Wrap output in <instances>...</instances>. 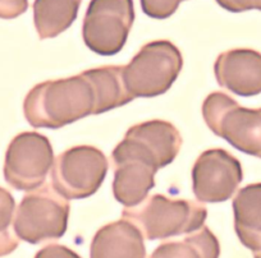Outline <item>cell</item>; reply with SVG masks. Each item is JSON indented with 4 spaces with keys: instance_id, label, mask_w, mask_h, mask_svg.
Instances as JSON below:
<instances>
[{
    "instance_id": "obj_1",
    "label": "cell",
    "mask_w": 261,
    "mask_h": 258,
    "mask_svg": "<svg viewBox=\"0 0 261 258\" xmlns=\"http://www.w3.org/2000/svg\"><path fill=\"white\" fill-rule=\"evenodd\" d=\"M23 114L34 128L60 129L89 115L100 114L99 91L87 71L57 81H45L30 90Z\"/></svg>"
},
{
    "instance_id": "obj_2",
    "label": "cell",
    "mask_w": 261,
    "mask_h": 258,
    "mask_svg": "<svg viewBox=\"0 0 261 258\" xmlns=\"http://www.w3.org/2000/svg\"><path fill=\"white\" fill-rule=\"evenodd\" d=\"M122 216L134 222L146 239L162 240L201 229L207 217V209L201 202L154 194L139 206L125 207Z\"/></svg>"
},
{
    "instance_id": "obj_3",
    "label": "cell",
    "mask_w": 261,
    "mask_h": 258,
    "mask_svg": "<svg viewBox=\"0 0 261 258\" xmlns=\"http://www.w3.org/2000/svg\"><path fill=\"white\" fill-rule=\"evenodd\" d=\"M182 68L179 49L168 40H156L145 44L127 66H123V79L134 99H151L165 94Z\"/></svg>"
},
{
    "instance_id": "obj_4",
    "label": "cell",
    "mask_w": 261,
    "mask_h": 258,
    "mask_svg": "<svg viewBox=\"0 0 261 258\" xmlns=\"http://www.w3.org/2000/svg\"><path fill=\"white\" fill-rule=\"evenodd\" d=\"M202 118L215 136L250 156L261 159V107L241 106L224 92H213L202 102Z\"/></svg>"
},
{
    "instance_id": "obj_5",
    "label": "cell",
    "mask_w": 261,
    "mask_h": 258,
    "mask_svg": "<svg viewBox=\"0 0 261 258\" xmlns=\"http://www.w3.org/2000/svg\"><path fill=\"white\" fill-rule=\"evenodd\" d=\"M69 211V202L51 184L41 185L22 198L14 215V234L30 244L60 239L68 227Z\"/></svg>"
},
{
    "instance_id": "obj_6",
    "label": "cell",
    "mask_w": 261,
    "mask_h": 258,
    "mask_svg": "<svg viewBox=\"0 0 261 258\" xmlns=\"http://www.w3.org/2000/svg\"><path fill=\"white\" fill-rule=\"evenodd\" d=\"M107 156L94 146H74L54 160L51 185L65 199H84L95 194L107 177Z\"/></svg>"
},
{
    "instance_id": "obj_7",
    "label": "cell",
    "mask_w": 261,
    "mask_h": 258,
    "mask_svg": "<svg viewBox=\"0 0 261 258\" xmlns=\"http://www.w3.org/2000/svg\"><path fill=\"white\" fill-rule=\"evenodd\" d=\"M182 146V136L169 122L155 119L129 128L115 146L112 159H129L158 171L172 164Z\"/></svg>"
},
{
    "instance_id": "obj_8",
    "label": "cell",
    "mask_w": 261,
    "mask_h": 258,
    "mask_svg": "<svg viewBox=\"0 0 261 258\" xmlns=\"http://www.w3.org/2000/svg\"><path fill=\"white\" fill-rule=\"evenodd\" d=\"M134 0H91L82 24V37L91 51L102 56L124 47L135 22Z\"/></svg>"
},
{
    "instance_id": "obj_9",
    "label": "cell",
    "mask_w": 261,
    "mask_h": 258,
    "mask_svg": "<svg viewBox=\"0 0 261 258\" xmlns=\"http://www.w3.org/2000/svg\"><path fill=\"white\" fill-rule=\"evenodd\" d=\"M54 164L49 138L37 132H22L9 144L4 160V178L12 188L31 192L46 180Z\"/></svg>"
},
{
    "instance_id": "obj_10",
    "label": "cell",
    "mask_w": 261,
    "mask_h": 258,
    "mask_svg": "<svg viewBox=\"0 0 261 258\" xmlns=\"http://www.w3.org/2000/svg\"><path fill=\"white\" fill-rule=\"evenodd\" d=\"M192 190L201 204L225 202L236 193L243 180L240 160L224 149L202 152L192 166Z\"/></svg>"
},
{
    "instance_id": "obj_11",
    "label": "cell",
    "mask_w": 261,
    "mask_h": 258,
    "mask_svg": "<svg viewBox=\"0 0 261 258\" xmlns=\"http://www.w3.org/2000/svg\"><path fill=\"white\" fill-rule=\"evenodd\" d=\"M218 84L241 97L261 94V52L232 49L218 55L214 64Z\"/></svg>"
},
{
    "instance_id": "obj_12",
    "label": "cell",
    "mask_w": 261,
    "mask_h": 258,
    "mask_svg": "<svg viewBox=\"0 0 261 258\" xmlns=\"http://www.w3.org/2000/svg\"><path fill=\"white\" fill-rule=\"evenodd\" d=\"M90 258H146L144 235L125 219L104 225L92 238Z\"/></svg>"
},
{
    "instance_id": "obj_13",
    "label": "cell",
    "mask_w": 261,
    "mask_h": 258,
    "mask_svg": "<svg viewBox=\"0 0 261 258\" xmlns=\"http://www.w3.org/2000/svg\"><path fill=\"white\" fill-rule=\"evenodd\" d=\"M234 230L240 242L252 250H261V183L241 188L232 201Z\"/></svg>"
},
{
    "instance_id": "obj_14",
    "label": "cell",
    "mask_w": 261,
    "mask_h": 258,
    "mask_svg": "<svg viewBox=\"0 0 261 258\" xmlns=\"http://www.w3.org/2000/svg\"><path fill=\"white\" fill-rule=\"evenodd\" d=\"M82 0H35L34 23L40 40L54 39L76 21Z\"/></svg>"
},
{
    "instance_id": "obj_15",
    "label": "cell",
    "mask_w": 261,
    "mask_h": 258,
    "mask_svg": "<svg viewBox=\"0 0 261 258\" xmlns=\"http://www.w3.org/2000/svg\"><path fill=\"white\" fill-rule=\"evenodd\" d=\"M220 245L212 230L202 226L183 240L162 243L149 258H219Z\"/></svg>"
},
{
    "instance_id": "obj_16",
    "label": "cell",
    "mask_w": 261,
    "mask_h": 258,
    "mask_svg": "<svg viewBox=\"0 0 261 258\" xmlns=\"http://www.w3.org/2000/svg\"><path fill=\"white\" fill-rule=\"evenodd\" d=\"M14 212H16L14 197L8 189L0 187V257L11 254L19 244L17 235L11 232Z\"/></svg>"
},
{
    "instance_id": "obj_17",
    "label": "cell",
    "mask_w": 261,
    "mask_h": 258,
    "mask_svg": "<svg viewBox=\"0 0 261 258\" xmlns=\"http://www.w3.org/2000/svg\"><path fill=\"white\" fill-rule=\"evenodd\" d=\"M182 2L185 0H140L142 12L155 19H167L172 17Z\"/></svg>"
},
{
    "instance_id": "obj_18",
    "label": "cell",
    "mask_w": 261,
    "mask_h": 258,
    "mask_svg": "<svg viewBox=\"0 0 261 258\" xmlns=\"http://www.w3.org/2000/svg\"><path fill=\"white\" fill-rule=\"evenodd\" d=\"M29 8V0H0V18L13 19Z\"/></svg>"
},
{
    "instance_id": "obj_19",
    "label": "cell",
    "mask_w": 261,
    "mask_h": 258,
    "mask_svg": "<svg viewBox=\"0 0 261 258\" xmlns=\"http://www.w3.org/2000/svg\"><path fill=\"white\" fill-rule=\"evenodd\" d=\"M223 9L232 13H241L246 11L261 12V0H215Z\"/></svg>"
},
{
    "instance_id": "obj_20",
    "label": "cell",
    "mask_w": 261,
    "mask_h": 258,
    "mask_svg": "<svg viewBox=\"0 0 261 258\" xmlns=\"http://www.w3.org/2000/svg\"><path fill=\"white\" fill-rule=\"evenodd\" d=\"M35 258H82L74 250L62 244H49L41 248Z\"/></svg>"
},
{
    "instance_id": "obj_21",
    "label": "cell",
    "mask_w": 261,
    "mask_h": 258,
    "mask_svg": "<svg viewBox=\"0 0 261 258\" xmlns=\"http://www.w3.org/2000/svg\"><path fill=\"white\" fill-rule=\"evenodd\" d=\"M253 258H261V250H260V252L253 253Z\"/></svg>"
}]
</instances>
